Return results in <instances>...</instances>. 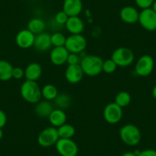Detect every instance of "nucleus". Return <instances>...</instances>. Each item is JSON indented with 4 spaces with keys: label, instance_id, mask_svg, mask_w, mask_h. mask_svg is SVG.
I'll list each match as a JSON object with an SVG mask.
<instances>
[{
    "label": "nucleus",
    "instance_id": "1",
    "mask_svg": "<svg viewBox=\"0 0 156 156\" xmlns=\"http://www.w3.org/2000/svg\"><path fill=\"white\" fill-rule=\"evenodd\" d=\"M103 61L97 55H87L82 58L80 65L84 74L90 76H95L103 71Z\"/></svg>",
    "mask_w": 156,
    "mask_h": 156
},
{
    "label": "nucleus",
    "instance_id": "2",
    "mask_svg": "<svg viewBox=\"0 0 156 156\" xmlns=\"http://www.w3.org/2000/svg\"><path fill=\"white\" fill-rule=\"evenodd\" d=\"M21 96L26 102L36 104L41 100V90L36 81L25 80L20 88Z\"/></svg>",
    "mask_w": 156,
    "mask_h": 156
},
{
    "label": "nucleus",
    "instance_id": "3",
    "mask_svg": "<svg viewBox=\"0 0 156 156\" xmlns=\"http://www.w3.org/2000/svg\"><path fill=\"white\" fill-rule=\"evenodd\" d=\"M119 136L123 143L129 146H135L141 141V132L136 126L127 124L119 129Z\"/></svg>",
    "mask_w": 156,
    "mask_h": 156
},
{
    "label": "nucleus",
    "instance_id": "4",
    "mask_svg": "<svg viewBox=\"0 0 156 156\" xmlns=\"http://www.w3.org/2000/svg\"><path fill=\"white\" fill-rule=\"evenodd\" d=\"M134 53L131 49L126 47H120L115 49L112 54L111 59L115 63L117 67H126L133 64L134 61Z\"/></svg>",
    "mask_w": 156,
    "mask_h": 156
},
{
    "label": "nucleus",
    "instance_id": "5",
    "mask_svg": "<svg viewBox=\"0 0 156 156\" xmlns=\"http://www.w3.org/2000/svg\"><path fill=\"white\" fill-rule=\"evenodd\" d=\"M60 139L58 133V129L55 127H48L43 129L37 136V143L44 148L53 146L56 145Z\"/></svg>",
    "mask_w": 156,
    "mask_h": 156
},
{
    "label": "nucleus",
    "instance_id": "6",
    "mask_svg": "<svg viewBox=\"0 0 156 156\" xmlns=\"http://www.w3.org/2000/svg\"><path fill=\"white\" fill-rule=\"evenodd\" d=\"M64 47L69 53L79 54L86 48L87 40L81 34H71L66 38Z\"/></svg>",
    "mask_w": 156,
    "mask_h": 156
},
{
    "label": "nucleus",
    "instance_id": "7",
    "mask_svg": "<svg viewBox=\"0 0 156 156\" xmlns=\"http://www.w3.org/2000/svg\"><path fill=\"white\" fill-rule=\"evenodd\" d=\"M55 146L61 156H76L79 151L77 145L71 139H59Z\"/></svg>",
    "mask_w": 156,
    "mask_h": 156
},
{
    "label": "nucleus",
    "instance_id": "8",
    "mask_svg": "<svg viewBox=\"0 0 156 156\" xmlns=\"http://www.w3.org/2000/svg\"><path fill=\"white\" fill-rule=\"evenodd\" d=\"M103 117L109 124H116L122 117V109L115 102L108 103L103 110Z\"/></svg>",
    "mask_w": 156,
    "mask_h": 156
},
{
    "label": "nucleus",
    "instance_id": "9",
    "mask_svg": "<svg viewBox=\"0 0 156 156\" xmlns=\"http://www.w3.org/2000/svg\"><path fill=\"white\" fill-rule=\"evenodd\" d=\"M139 22L144 29L148 31L156 30V12L151 8L142 9L139 13Z\"/></svg>",
    "mask_w": 156,
    "mask_h": 156
},
{
    "label": "nucleus",
    "instance_id": "10",
    "mask_svg": "<svg viewBox=\"0 0 156 156\" xmlns=\"http://www.w3.org/2000/svg\"><path fill=\"white\" fill-rule=\"evenodd\" d=\"M154 69V60L149 55H143L139 58L135 67L136 74L140 76L150 75Z\"/></svg>",
    "mask_w": 156,
    "mask_h": 156
},
{
    "label": "nucleus",
    "instance_id": "11",
    "mask_svg": "<svg viewBox=\"0 0 156 156\" xmlns=\"http://www.w3.org/2000/svg\"><path fill=\"white\" fill-rule=\"evenodd\" d=\"M35 34H33L29 30H21L16 37V41L17 45L22 49H28L34 45Z\"/></svg>",
    "mask_w": 156,
    "mask_h": 156
},
{
    "label": "nucleus",
    "instance_id": "12",
    "mask_svg": "<svg viewBox=\"0 0 156 156\" xmlns=\"http://www.w3.org/2000/svg\"><path fill=\"white\" fill-rule=\"evenodd\" d=\"M83 73L80 64L68 65L65 70V78L67 82L71 84L77 83L83 79Z\"/></svg>",
    "mask_w": 156,
    "mask_h": 156
},
{
    "label": "nucleus",
    "instance_id": "13",
    "mask_svg": "<svg viewBox=\"0 0 156 156\" xmlns=\"http://www.w3.org/2000/svg\"><path fill=\"white\" fill-rule=\"evenodd\" d=\"M83 9L82 0H64L63 11L69 16H78Z\"/></svg>",
    "mask_w": 156,
    "mask_h": 156
},
{
    "label": "nucleus",
    "instance_id": "14",
    "mask_svg": "<svg viewBox=\"0 0 156 156\" xmlns=\"http://www.w3.org/2000/svg\"><path fill=\"white\" fill-rule=\"evenodd\" d=\"M69 51L64 46L63 47H54L50 54V60L53 64L61 66L67 63Z\"/></svg>",
    "mask_w": 156,
    "mask_h": 156
},
{
    "label": "nucleus",
    "instance_id": "15",
    "mask_svg": "<svg viewBox=\"0 0 156 156\" xmlns=\"http://www.w3.org/2000/svg\"><path fill=\"white\" fill-rule=\"evenodd\" d=\"M52 46L51 34L48 33L42 32L35 35V39L33 47L38 51H46Z\"/></svg>",
    "mask_w": 156,
    "mask_h": 156
},
{
    "label": "nucleus",
    "instance_id": "16",
    "mask_svg": "<svg viewBox=\"0 0 156 156\" xmlns=\"http://www.w3.org/2000/svg\"><path fill=\"white\" fill-rule=\"evenodd\" d=\"M119 16H120L121 20L125 23L134 24L139 22V12L133 6L127 5L120 10Z\"/></svg>",
    "mask_w": 156,
    "mask_h": 156
},
{
    "label": "nucleus",
    "instance_id": "17",
    "mask_svg": "<svg viewBox=\"0 0 156 156\" xmlns=\"http://www.w3.org/2000/svg\"><path fill=\"white\" fill-rule=\"evenodd\" d=\"M65 26L71 34H80L84 30V23L78 16L69 17L65 23Z\"/></svg>",
    "mask_w": 156,
    "mask_h": 156
},
{
    "label": "nucleus",
    "instance_id": "18",
    "mask_svg": "<svg viewBox=\"0 0 156 156\" xmlns=\"http://www.w3.org/2000/svg\"><path fill=\"white\" fill-rule=\"evenodd\" d=\"M42 74V68L38 63H31L25 70V76L27 80L36 81Z\"/></svg>",
    "mask_w": 156,
    "mask_h": 156
},
{
    "label": "nucleus",
    "instance_id": "19",
    "mask_svg": "<svg viewBox=\"0 0 156 156\" xmlns=\"http://www.w3.org/2000/svg\"><path fill=\"white\" fill-rule=\"evenodd\" d=\"M54 110L53 105L48 100H42L37 102L34 107V112L41 118H48L50 114Z\"/></svg>",
    "mask_w": 156,
    "mask_h": 156
},
{
    "label": "nucleus",
    "instance_id": "20",
    "mask_svg": "<svg viewBox=\"0 0 156 156\" xmlns=\"http://www.w3.org/2000/svg\"><path fill=\"white\" fill-rule=\"evenodd\" d=\"M51 124L55 128H58L61 126L66 123L67 115L64 111L61 109H54L48 117Z\"/></svg>",
    "mask_w": 156,
    "mask_h": 156
},
{
    "label": "nucleus",
    "instance_id": "21",
    "mask_svg": "<svg viewBox=\"0 0 156 156\" xmlns=\"http://www.w3.org/2000/svg\"><path fill=\"white\" fill-rule=\"evenodd\" d=\"M14 67L5 60H0V80L7 81L12 78V70Z\"/></svg>",
    "mask_w": 156,
    "mask_h": 156
},
{
    "label": "nucleus",
    "instance_id": "22",
    "mask_svg": "<svg viewBox=\"0 0 156 156\" xmlns=\"http://www.w3.org/2000/svg\"><path fill=\"white\" fill-rule=\"evenodd\" d=\"M44 28L45 22L39 18H33L28 23V29L35 35L44 32Z\"/></svg>",
    "mask_w": 156,
    "mask_h": 156
},
{
    "label": "nucleus",
    "instance_id": "23",
    "mask_svg": "<svg viewBox=\"0 0 156 156\" xmlns=\"http://www.w3.org/2000/svg\"><path fill=\"white\" fill-rule=\"evenodd\" d=\"M57 129L60 139H72L76 133L74 127L70 124L65 123Z\"/></svg>",
    "mask_w": 156,
    "mask_h": 156
},
{
    "label": "nucleus",
    "instance_id": "24",
    "mask_svg": "<svg viewBox=\"0 0 156 156\" xmlns=\"http://www.w3.org/2000/svg\"><path fill=\"white\" fill-rule=\"evenodd\" d=\"M58 95V89L56 88V87L52 84L44 85L42 89H41V96L46 100L51 101V100H55Z\"/></svg>",
    "mask_w": 156,
    "mask_h": 156
},
{
    "label": "nucleus",
    "instance_id": "25",
    "mask_svg": "<svg viewBox=\"0 0 156 156\" xmlns=\"http://www.w3.org/2000/svg\"><path fill=\"white\" fill-rule=\"evenodd\" d=\"M131 102V96L126 91H121L115 96V103L120 107H126Z\"/></svg>",
    "mask_w": 156,
    "mask_h": 156
},
{
    "label": "nucleus",
    "instance_id": "26",
    "mask_svg": "<svg viewBox=\"0 0 156 156\" xmlns=\"http://www.w3.org/2000/svg\"><path fill=\"white\" fill-rule=\"evenodd\" d=\"M55 104L58 106V109H66L68 107L71 102L70 96L66 94H58L55 98Z\"/></svg>",
    "mask_w": 156,
    "mask_h": 156
},
{
    "label": "nucleus",
    "instance_id": "27",
    "mask_svg": "<svg viewBox=\"0 0 156 156\" xmlns=\"http://www.w3.org/2000/svg\"><path fill=\"white\" fill-rule=\"evenodd\" d=\"M67 37L64 34L61 32H55L51 34V40L52 46L54 47H63L64 46Z\"/></svg>",
    "mask_w": 156,
    "mask_h": 156
},
{
    "label": "nucleus",
    "instance_id": "28",
    "mask_svg": "<svg viewBox=\"0 0 156 156\" xmlns=\"http://www.w3.org/2000/svg\"><path fill=\"white\" fill-rule=\"evenodd\" d=\"M117 65L112 59H108L103 61V71L106 73H112L116 70Z\"/></svg>",
    "mask_w": 156,
    "mask_h": 156
},
{
    "label": "nucleus",
    "instance_id": "29",
    "mask_svg": "<svg viewBox=\"0 0 156 156\" xmlns=\"http://www.w3.org/2000/svg\"><path fill=\"white\" fill-rule=\"evenodd\" d=\"M68 18L69 16L62 10V11L58 12L55 15V22L58 24H59V25H65Z\"/></svg>",
    "mask_w": 156,
    "mask_h": 156
},
{
    "label": "nucleus",
    "instance_id": "30",
    "mask_svg": "<svg viewBox=\"0 0 156 156\" xmlns=\"http://www.w3.org/2000/svg\"><path fill=\"white\" fill-rule=\"evenodd\" d=\"M154 1V0H135L137 6L142 9L151 8Z\"/></svg>",
    "mask_w": 156,
    "mask_h": 156
},
{
    "label": "nucleus",
    "instance_id": "31",
    "mask_svg": "<svg viewBox=\"0 0 156 156\" xmlns=\"http://www.w3.org/2000/svg\"><path fill=\"white\" fill-rule=\"evenodd\" d=\"M67 63L68 65H74V64H80V58L78 57L77 54L69 53L68 57H67Z\"/></svg>",
    "mask_w": 156,
    "mask_h": 156
},
{
    "label": "nucleus",
    "instance_id": "32",
    "mask_svg": "<svg viewBox=\"0 0 156 156\" xmlns=\"http://www.w3.org/2000/svg\"><path fill=\"white\" fill-rule=\"evenodd\" d=\"M25 76V70L22 67H14L12 70V77L16 80H20Z\"/></svg>",
    "mask_w": 156,
    "mask_h": 156
},
{
    "label": "nucleus",
    "instance_id": "33",
    "mask_svg": "<svg viewBox=\"0 0 156 156\" xmlns=\"http://www.w3.org/2000/svg\"><path fill=\"white\" fill-rule=\"evenodd\" d=\"M137 156H156V150L152 149V148L142 150L139 151Z\"/></svg>",
    "mask_w": 156,
    "mask_h": 156
},
{
    "label": "nucleus",
    "instance_id": "34",
    "mask_svg": "<svg viewBox=\"0 0 156 156\" xmlns=\"http://www.w3.org/2000/svg\"><path fill=\"white\" fill-rule=\"evenodd\" d=\"M7 122V116L5 112L0 109V128L2 129L5 126Z\"/></svg>",
    "mask_w": 156,
    "mask_h": 156
},
{
    "label": "nucleus",
    "instance_id": "35",
    "mask_svg": "<svg viewBox=\"0 0 156 156\" xmlns=\"http://www.w3.org/2000/svg\"><path fill=\"white\" fill-rule=\"evenodd\" d=\"M121 156H137L135 152H132V151H126V152L123 153Z\"/></svg>",
    "mask_w": 156,
    "mask_h": 156
},
{
    "label": "nucleus",
    "instance_id": "36",
    "mask_svg": "<svg viewBox=\"0 0 156 156\" xmlns=\"http://www.w3.org/2000/svg\"><path fill=\"white\" fill-rule=\"evenodd\" d=\"M152 96L154 99L156 100V85L153 87L152 89Z\"/></svg>",
    "mask_w": 156,
    "mask_h": 156
},
{
    "label": "nucleus",
    "instance_id": "37",
    "mask_svg": "<svg viewBox=\"0 0 156 156\" xmlns=\"http://www.w3.org/2000/svg\"><path fill=\"white\" fill-rule=\"evenodd\" d=\"M151 8L152 9V10L154 12H156V0H154V2H153V4H152V5H151Z\"/></svg>",
    "mask_w": 156,
    "mask_h": 156
},
{
    "label": "nucleus",
    "instance_id": "38",
    "mask_svg": "<svg viewBox=\"0 0 156 156\" xmlns=\"http://www.w3.org/2000/svg\"><path fill=\"white\" fill-rule=\"evenodd\" d=\"M2 136H3V132H2V129L0 128V140L2 139Z\"/></svg>",
    "mask_w": 156,
    "mask_h": 156
},
{
    "label": "nucleus",
    "instance_id": "39",
    "mask_svg": "<svg viewBox=\"0 0 156 156\" xmlns=\"http://www.w3.org/2000/svg\"><path fill=\"white\" fill-rule=\"evenodd\" d=\"M0 1H1V0H0Z\"/></svg>",
    "mask_w": 156,
    "mask_h": 156
}]
</instances>
